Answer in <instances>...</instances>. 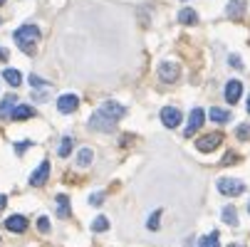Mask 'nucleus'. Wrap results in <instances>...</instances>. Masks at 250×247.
<instances>
[{
  "mask_svg": "<svg viewBox=\"0 0 250 247\" xmlns=\"http://www.w3.org/2000/svg\"><path fill=\"white\" fill-rule=\"evenodd\" d=\"M124 114H126V109L122 107V104H117V101H106V104H102V107L92 114L89 126H92L94 131H114L117 121H119Z\"/></svg>",
  "mask_w": 250,
  "mask_h": 247,
  "instance_id": "1",
  "label": "nucleus"
},
{
  "mask_svg": "<svg viewBox=\"0 0 250 247\" xmlns=\"http://www.w3.org/2000/svg\"><path fill=\"white\" fill-rule=\"evenodd\" d=\"M13 40L18 42V47L25 52V55H32L35 52V45H38L40 40V27H35V25H22L13 32Z\"/></svg>",
  "mask_w": 250,
  "mask_h": 247,
  "instance_id": "2",
  "label": "nucleus"
},
{
  "mask_svg": "<svg viewBox=\"0 0 250 247\" xmlns=\"http://www.w3.org/2000/svg\"><path fill=\"white\" fill-rule=\"evenodd\" d=\"M221 144H223V133L213 131V133H206V136H201V138L196 141V149L203 151V153H208V151H213V149H218Z\"/></svg>",
  "mask_w": 250,
  "mask_h": 247,
  "instance_id": "3",
  "label": "nucleus"
},
{
  "mask_svg": "<svg viewBox=\"0 0 250 247\" xmlns=\"http://www.w3.org/2000/svg\"><path fill=\"white\" fill-rule=\"evenodd\" d=\"M218 190H221V195H240L243 190H245V183L243 181H238V178H221L218 181Z\"/></svg>",
  "mask_w": 250,
  "mask_h": 247,
  "instance_id": "4",
  "label": "nucleus"
},
{
  "mask_svg": "<svg viewBox=\"0 0 250 247\" xmlns=\"http://www.w3.org/2000/svg\"><path fill=\"white\" fill-rule=\"evenodd\" d=\"M77 107H80L77 94H62V96L57 99V109H60V114H72Z\"/></svg>",
  "mask_w": 250,
  "mask_h": 247,
  "instance_id": "5",
  "label": "nucleus"
},
{
  "mask_svg": "<svg viewBox=\"0 0 250 247\" xmlns=\"http://www.w3.org/2000/svg\"><path fill=\"white\" fill-rule=\"evenodd\" d=\"M161 121H164V126L176 129L178 124H181V109H176V107H164V109H161Z\"/></svg>",
  "mask_w": 250,
  "mask_h": 247,
  "instance_id": "6",
  "label": "nucleus"
},
{
  "mask_svg": "<svg viewBox=\"0 0 250 247\" xmlns=\"http://www.w3.org/2000/svg\"><path fill=\"white\" fill-rule=\"evenodd\" d=\"M47 178H50V163L42 161V163L38 166V171L30 175V186H35V188H38V186H45Z\"/></svg>",
  "mask_w": 250,
  "mask_h": 247,
  "instance_id": "7",
  "label": "nucleus"
},
{
  "mask_svg": "<svg viewBox=\"0 0 250 247\" xmlns=\"http://www.w3.org/2000/svg\"><path fill=\"white\" fill-rule=\"evenodd\" d=\"M203 121H206V114H203V109H193L191 112V116H188V126H186V136H193L201 126H203Z\"/></svg>",
  "mask_w": 250,
  "mask_h": 247,
  "instance_id": "8",
  "label": "nucleus"
},
{
  "mask_svg": "<svg viewBox=\"0 0 250 247\" xmlns=\"http://www.w3.org/2000/svg\"><path fill=\"white\" fill-rule=\"evenodd\" d=\"M240 94H243V84H240L238 79H230V82L226 84V101H228V104H235V101L240 99Z\"/></svg>",
  "mask_w": 250,
  "mask_h": 247,
  "instance_id": "9",
  "label": "nucleus"
},
{
  "mask_svg": "<svg viewBox=\"0 0 250 247\" xmlns=\"http://www.w3.org/2000/svg\"><path fill=\"white\" fill-rule=\"evenodd\" d=\"M159 77H161V82H176V79H178V67H176V64H171V62L161 64Z\"/></svg>",
  "mask_w": 250,
  "mask_h": 247,
  "instance_id": "10",
  "label": "nucleus"
},
{
  "mask_svg": "<svg viewBox=\"0 0 250 247\" xmlns=\"http://www.w3.org/2000/svg\"><path fill=\"white\" fill-rule=\"evenodd\" d=\"M15 107H18V96H15V94H8V96H5L3 101H0V119L10 116Z\"/></svg>",
  "mask_w": 250,
  "mask_h": 247,
  "instance_id": "11",
  "label": "nucleus"
},
{
  "mask_svg": "<svg viewBox=\"0 0 250 247\" xmlns=\"http://www.w3.org/2000/svg\"><path fill=\"white\" fill-rule=\"evenodd\" d=\"M5 228H8L10 232H25V230H27V220H25L22 215H13V218L5 220Z\"/></svg>",
  "mask_w": 250,
  "mask_h": 247,
  "instance_id": "12",
  "label": "nucleus"
},
{
  "mask_svg": "<svg viewBox=\"0 0 250 247\" xmlns=\"http://www.w3.org/2000/svg\"><path fill=\"white\" fill-rule=\"evenodd\" d=\"M30 116H35V109L27 107V104H18V107L13 109V114H10L13 121H22V119H30Z\"/></svg>",
  "mask_w": 250,
  "mask_h": 247,
  "instance_id": "13",
  "label": "nucleus"
},
{
  "mask_svg": "<svg viewBox=\"0 0 250 247\" xmlns=\"http://www.w3.org/2000/svg\"><path fill=\"white\" fill-rule=\"evenodd\" d=\"M221 220H223L226 225H238V213H235L233 205H226V208L221 210Z\"/></svg>",
  "mask_w": 250,
  "mask_h": 247,
  "instance_id": "14",
  "label": "nucleus"
},
{
  "mask_svg": "<svg viewBox=\"0 0 250 247\" xmlns=\"http://www.w3.org/2000/svg\"><path fill=\"white\" fill-rule=\"evenodd\" d=\"M178 20H181V25H196V22H198V15H196V10H191V8H181V13H178Z\"/></svg>",
  "mask_w": 250,
  "mask_h": 247,
  "instance_id": "15",
  "label": "nucleus"
},
{
  "mask_svg": "<svg viewBox=\"0 0 250 247\" xmlns=\"http://www.w3.org/2000/svg\"><path fill=\"white\" fill-rule=\"evenodd\" d=\"M3 77H5V82H8L10 87H20V82H22V75L18 72V69H5Z\"/></svg>",
  "mask_w": 250,
  "mask_h": 247,
  "instance_id": "16",
  "label": "nucleus"
},
{
  "mask_svg": "<svg viewBox=\"0 0 250 247\" xmlns=\"http://www.w3.org/2000/svg\"><path fill=\"white\" fill-rule=\"evenodd\" d=\"M57 215L69 218V198L67 195H57Z\"/></svg>",
  "mask_w": 250,
  "mask_h": 247,
  "instance_id": "17",
  "label": "nucleus"
},
{
  "mask_svg": "<svg viewBox=\"0 0 250 247\" xmlns=\"http://www.w3.org/2000/svg\"><path fill=\"white\" fill-rule=\"evenodd\" d=\"M210 119L216 121V124H226V121L230 119V112H226V109H218V107H213V109H210Z\"/></svg>",
  "mask_w": 250,
  "mask_h": 247,
  "instance_id": "18",
  "label": "nucleus"
},
{
  "mask_svg": "<svg viewBox=\"0 0 250 247\" xmlns=\"http://www.w3.org/2000/svg\"><path fill=\"white\" fill-rule=\"evenodd\" d=\"M245 13V0H230V5H228V15L230 18H238Z\"/></svg>",
  "mask_w": 250,
  "mask_h": 247,
  "instance_id": "19",
  "label": "nucleus"
},
{
  "mask_svg": "<svg viewBox=\"0 0 250 247\" xmlns=\"http://www.w3.org/2000/svg\"><path fill=\"white\" fill-rule=\"evenodd\" d=\"M198 247H221V240H218V232H210L206 237L198 240Z\"/></svg>",
  "mask_w": 250,
  "mask_h": 247,
  "instance_id": "20",
  "label": "nucleus"
},
{
  "mask_svg": "<svg viewBox=\"0 0 250 247\" xmlns=\"http://www.w3.org/2000/svg\"><path fill=\"white\" fill-rule=\"evenodd\" d=\"M92 158H94L92 149H82V151L77 153V166H89V163H92Z\"/></svg>",
  "mask_w": 250,
  "mask_h": 247,
  "instance_id": "21",
  "label": "nucleus"
},
{
  "mask_svg": "<svg viewBox=\"0 0 250 247\" xmlns=\"http://www.w3.org/2000/svg\"><path fill=\"white\" fill-rule=\"evenodd\" d=\"M69 151H72V138H69V136H64V138L60 141V149H57V153L64 158V156H69Z\"/></svg>",
  "mask_w": 250,
  "mask_h": 247,
  "instance_id": "22",
  "label": "nucleus"
},
{
  "mask_svg": "<svg viewBox=\"0 0 250 247\" xmlns=\"http://www.w3.org/2000/svg\"><path fill=\"white\" fill-rule=\"evenodd\" d=\"M235 136H238L240 141H248V138H250V124H240V126L235 129Z\"/></svg>",
  "mask_w": 250,
  "mask_h": 247,
  "instance_id": "23",
  "label": "nucleus"
},
{
  "mask_svg": "<svg viewBox=\"0 0 250 247\" xmlns=\"http://www.w3.org/2000/svg\"><path fill=\"white\" fill-rule=\"evenodd\" d=\"M106 228H109V223H106V218H97V220L92 223V230H94V232H104Z\"/></svg>",
  "mask_w": 250,
  "mask_h": 247,
  "instance_id": "24",
  "label": "nucleus"
},
{
  "mask_svg": "<svg viewBox=\"0 0 250 247\" xmlns=\"http://www.w3.org/2000/svg\"><path fill=\"white\" fill-rule=\"evenodd\" d=\"M159 218H161V210H156V213L149 218V230H156L159 228Z\"/></svg>",
  "mask_w": 250,
  "mask_h": 247,
  "instance_id": "25",
  "label": "nucleus"
},
{
  "mask_svg": "<svg viewBox=\"0 0 250 247\" xmlns=\"http://www.w3.org/2000/svg\"><path fill=\"white\" fill-rule=\"evenodd\" d=\"M38 228H40V232H50V220L47 218H40L38 220Z\"/></svg>",
  "mask_w": 250,
  "mask_h": 247,
  "instance_id": "26",
  "label": "nucleus"
},
{
  "mask_svg": "<svg viewBox=\"0 0 250 247\" xmlns=\"http://www.w3.org/2000/svg\"><path fill=\"white\" fill-rule=\"evenodd\" d=\"M30 149V141H20V144H15V153H25Z\"/></svg>",
  "mask_w": 250,
  "mask_h": 247,
  "instance_id": "27",
  "label": "nucleus"
},
{
  "mask_svg": "<svg viewBox=\"0 0 250 247\" xmlns=\"http://www.w3.org/2000/svg\"><path fill=\"white\" fill-rule=\"evenodd\" d=\"M102 200H104V195H102V193H94V195L89 198V203H92V205H99Z\"/></svg>",
  "mask_w": 250,
  "mask_h": 247,
  "instance_id": "28",
  "label": "nucleus"
},
{
  "mask_svg": "<svg viewBox=\"0 0 250 247\" xmlns=\"http://www.w3.org/2000/svg\"><path fill=\"white\" fill-rule=\"evenodd\" d=\"M230 64H233V69H240V67H243V59H238V57L233 55V57H230Z\"/></svg>",
  "mask_w": 250,
  "mask_h": 247,
  "instance_id": "29",
  "label": "nucleus"
},
{
  "mask_svg": "<svg viewBox=\"0 0 250 247\" xmlns=\"http://www.w3.org/2000/svg\"><path fill=\"white\" fill-rule=\"evenodd\" d=\"M5 203H8V198H5L3 193H0V213H3V208H5Z\"/></svg>",
  "mask_w": 250,
  "mask_h": 247,
  "instance_id": "30",
  "label": "nucleus"
},
{
  "mask_svg": "<svg viewBox=\"0 0 250 247\" xmlns=\"http://www.w3.org/2000/svg\"><path fill=\"white\" fill-rule=\"evenodd\" d=\"M248 112H250V96H248Z\"/></svg>",
  "mask_w": 250,
  "mask_h": 247,
  "instance_id": "31",
  "label": "nucleus"
},
{
  "mask_svg": "<svg viewBox=\"0 0 250 247\" xmlns=\"http://www.w3.org/2000/svg\"><path fill=\"white\" fill-rule=\"evenodd\" d=\"M0 57H5V52H3V50H0Z\"/></svg>",
  "mask_w": 250,
  "mask_h": 247,
  "instance_id": "32",
  "label": "nucleus"
},
{
  "mask_svg": "<svg viewBox=\"0 0 250 247\" xmlns=\"http://www.w3.org/2000/svg\"><path fill=\"white\" fill-rule=\"evenodd\" d=\"M230 247H240V245H230Z\"/></svg>",
  "mask_w": 250,
  "mask_h": 247,
  "instance_id": "33",
  "label": "nucleus"
},
{
  "mask_svg": "<svg viewBox=\"0 0 250 247\" xmlns=\"http://www.w3.org/2000/svg\"><path fill=\"white\" fill-rule=\"evenodd\" d=\"M3 3H5V0H0V5H3Z\"/></svg>",
  "mask_w": 250,
  "mask_h": 247,
  "instance_id": "34",
  "label": "nucleus"
},
{
  "mask_svg": "<svg viewBox=\"0 0 250 247\" xmlns=\"http://www.w3.org/2000/svg\"><path fill=\"white\" fill-rule=\"evenodd\" d=\"M248 210H250V203H248Z\"/></svg>",
  "mask_w": 250,
  "mask_h": 247,
  "instance_id": "35",
  "label": "nucleus"
}]
</instances>
